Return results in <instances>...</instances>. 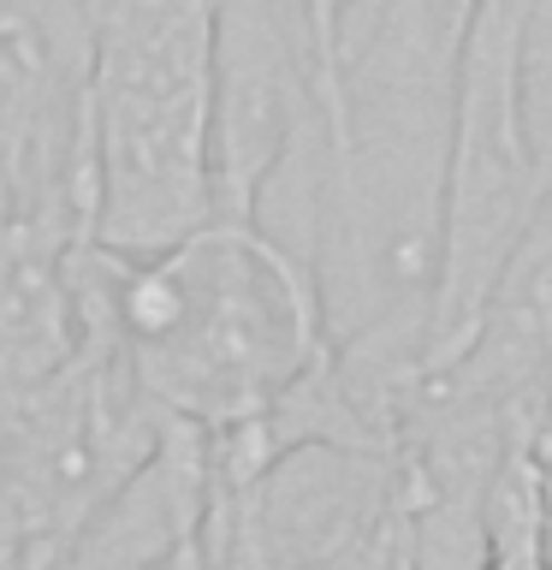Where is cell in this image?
I'll return each mask as SVG.
<instances>
[{
  "instance_id": "8992f818",
  "label": "cell",
  "mask_w": 552,
  "mask_h": 570,
  "mask_svg": "<svg viewBox=\"0 0 552 570\" xmlns=\"http://www.w3.org/2000/svg\"><path fill=\"white\" fill-rule=\"evenodd\" d=\"M89 60L18 7H0V226L89 238Z\"/></svg>"
},
{
  "instance_id": "277c9868",
  "label": "cell",
  "mask_w": 552,
  "mask_h": 570,
  "mask_svg": "<svg viewBox=\"0 0 552 570\" xmlns=\"http://www.w3.org/2000/svg\"><path fill=\"white\" fill-rule=\"evenodd\" d=\"M160 428L167 416L101 327H83V351L53 381L0 392V570H66Z\"/></svg>"
},
{
  "instance_id": "3957f363",
  "label": "cell",
  "mask_w": 552,
  "mask_h": 570,
  "mask_svg": "<svg viewBox=\"0 0 552 570\" xmlns=\"http://www.w3.org/2000/svg\"><path fill=\"white\" fill-rule=\"evenodd\" d=\"M534 0H475L457 48L452 155L440 208V274L427 309L422 374L457 363L481 315L552 196V149L529 89Z\"/></svg>"
},
{
  "instance_id": "52a82bcc",
  "label": "cell",
  "mask_w": 552,
  "mask_h": 570,
  "mask_svg": "<svg viewBox=\"0 0 552 570\" xmlns=\"http://www.w3.org/2000/svg\"><path fill=\"white\" fill-rule=\"evenodd\" d=\"M71 244L48 226H0V392L53 381L83 351V321L71 297Z\"/></svg>"
},
{
  "instance_id": "6da1fadb",
  "label": "cell",
  "mask_w": 552,
  "mask_h": 570,
  "mask_svg": "<svg viewBox=\"0 0 552 570\" xmlns=\"http://www.w3.org/2000/svg\"><path fill=\"white\" fill-rule=\"evenodd\" d=\"M78 321L119 338L137 386L196 434L267 422L333 351L315 267L267 226L214 214L155 256L71 244Z\"/></svg>"
},
{
  "instance_id": "5b68a950",
  "label": "cell",
  "mask_w": 552,
  "mask_h": 570,
  "mask_svg": "<svg viewBox=\"0 0 552 570\" xmlns=\"http://www.w3.org/2000/svg\"><path fill=\"white\" fill-rule=\"evenodd\" d=\"M321 60L309 0H214V185L249 220L279 167L321 137Z\"/></svg>"
},
{
  "instance_id": "7a4b0ae2",
  "label": "cell",
  "mask_w": 552,
  "mask_h": 570,
  "mask_svg": "<svg viewBox=\"0 0 552 570\" xmlns=\"http://www.w3.org/2000/svg\"><path fill=\"white\" fill-rule=\"evenodd\" d=\"M83 131L89 244L155 256L220 214L214 0H96Z\"/></svg>"
},
{
  "instance_id": "ba28073f",
  "label": "cell",
  "mask_w": 552,
  "mask_h": 570,
  "mask_svg": "<svg viewBox=\"0 0 552 570\" xmlns=\"http://www.w3.org/2000/svg\"><path fill=\"white\" fill-rule=\"evenodd\" d=\"M356 7H363V0H309V24H315V42H321V60L333 53V36Z\"/></svg>"
},
{
  "instance_id": "9c48e42d",
  "label": "cell",
  "mask_w": 552,
  "mask_h": 570,
  "mask_svg": "<svg viewBox=\"0 0 552 570\" xmlns=\"http://www.w3.org/2000/svg\"><path fill=\"white\" fill-rule=\"evenodd\" d=\"M172 570H214V564L203 559V547H196V541H190L185 552H178V564H172Z\"/></svg>"
}]
</instances>
